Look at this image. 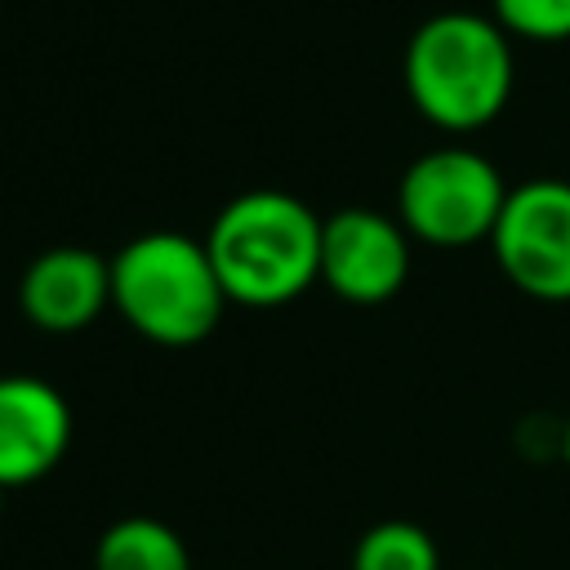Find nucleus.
Masks as SVG:
<instances>
[{"label":"nucleus","mask_w":570,"mask_h":570,"mask_svg":"<svg viewBox=\"0 0 570 570\" xmlns=\"http://www.w3.org/2000/svg\"><path fill=\"white\" fill-rule=\"evenodd\" d=\"M321 281L356 307L396 298L410 281V232L365 205L321 218Z\"/></svg>","instance_id":"6"},{"label":"nucleus","mask_w":570,"mask_h":570,"mask_svg":"<svg viewBox=\"0 0 570 570\" xmlns=\"http://www.w3.org/2000/svg\"><path fill=\"white\" fill-rule=\"evenodd\" d=\"M508 200V183L472 147H432L396 183V218L410 240L436 249H468L490 240L499 209Z\"/></svg>","instance_id":"4"},{"label":"nucleus","mask_w":570,"mask_h":570,"mask_svg":"<svg viewBox=\"0 0 570 570\" xmlns=\"http://www.w3.org/2000/svg\"><path fill=\"white\" fill-rule=\"evenodd\" d=\"M494 22L521 40H570V0H490Z\"/></svg>","instance_id":"11"},{"label":"nucleus","mask_w":570,"mask_h":570,"mask_svg":"<svg viewBox=\"0 0 570 570\" xmlns=\"http://www.w3.org/2000/svg\"><path fill=\"white\" fill-rule=\"evenodd\" d=\"M71 445L67 396L36 374H0V485H36Z\"/></svg>","instance_id":"7"},{"label":"nucleus","mask_w":570,"mask_h":570,"mask_svg":"<svg viewBox=\"0 0 570 570\" xmlns=\"http://www.w3.org/2000/svg\"><path fill=\"white\" fill-rule=\"evenodd\" d=\"M517 62L494 18L445 9L419 22L405 45V94L445 134L485 129L512 98Z\"/></svg>","instance_id":"2"},{"label":"nucleus","mask_w":570,"mask_h":570,"mask_svg":"<svg viewBox=\"0 0 570 570\" xmlns=\"http://www.w3.org/2000/svg\"><path fill=\"white\" fill-rule=\"evenodd\" d=\"M111 307L147 343L191 347L218 330L227 294L205 240L187 232H142L111 254Z\"/></svg>","instance_id":"3"},{"label":"nucleus","mask_w":570,"mask_h":570,"mask_svg":"<svg viewBox=\"0 0 570 570\" xmlns=\"http://www.w3.org/2000/svg\"><path fill=\"white\" fill-rule=\"evenodd\" d=\"M561 459H566V468H570V414H566V423H561Z\"/></svg>","instance_id":"12"},{"label":"nucleus","mask_w":570,"mask_h":570,"mask_svg":"<svg viewBox=\"0 0 570 570\" xmlns=\"http://www.w3.org/2000/svg\"><path fill=\"white\" fill-rule=\"evenodd\" d=\"M0 508H4V485H0Z\"/></svg>","instance_id":"13"},{"label":"nucleus","mask_w":570,"mask_h":570,"mask_svg":"<svg viewBox=\"0 0 570 570\" xmlns=\"http://www.w3.org/2000/svg\"><path fill=\"white\" fill-rule=\"evenodd\" d=\"M205 249L227 303L240 307H285L321 281V218L276 187L232 196L214 214Z\"/></svg>","instance_id":"1"},{"label":"nucleus","mask_w":570,"mask_h":570,"mask_svg":"<svg viewBox=\"0 0 570 570\" xmlns=\"http://www.w3.org/2000/svg\"><path fill=\"white\" fill-rule=\"evenodd\" d=\"M352 570H445L432 534L414 521H379L352 548Z\"/></svg>","instance_id":"10"},{"label":"nucleus","mask_w":570,"mask_h":570,"mask_svg":"<svg viewBox=\"0 0 570 570\" xmlns=\"http://www.w3.org/2000/svg\"><path fill=\"white\" fill-rule=\"evenodd\" d=\"M94 570H191V552L160 517H120L98 534Z\"/></svg>","instance_id":"9"},{"label":"nucleus","mask_w":570,"mask_h":570,"mask_svg":"<svg viewBox=\"0 0 570 570\" xmlns=\"http://www.w3.org/2000/svg\"><path fill=\"white\" fill-rule=\"evenodd\" d=\"M490 249L521 294L539 303H570V183L530 178L508 187Z\"/></svg>","instance_id":"5"},{"label":"nucleus","mask_w":570,"mask_h":570,"mask_svg":"<svg viewBox=\"0 0 570 570\" xmlns=\"http://www.w3.org/2000/svg\"><path fill=\"white\" fill-rule=\"evenodd\" d=\"M22 316L45 334H80L111 307V258L85 245L40 249L18 281Z\"/></svg>","instance_id":"8"}]
</instances>
